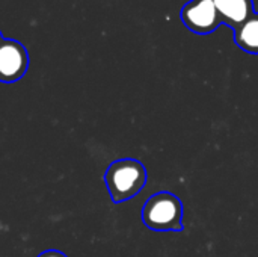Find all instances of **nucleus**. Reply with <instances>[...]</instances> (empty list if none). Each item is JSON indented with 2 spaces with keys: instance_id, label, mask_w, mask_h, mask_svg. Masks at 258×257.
Wrapping results in <instances>:
<instances>
[{
  "instance_id": "nucleus-1",
  "label": "nucleus",
  "mask_w": 258,
  "mask_h": 257,
  "mask_svg": "<svg viewBox=\"0 0 258 257\" xmlns=\"http://www.w3.org/2000/svg\"><path fill=\"white\" fill-rule=\"evenodd\" d=\"M104 182L113 203H122L138 195L147 183V170L138 159H118L104 173Z\"/></svg>"
},
{
  "instance_id": "nucleus-2",
  "label": "nucleus",
  "mask_w": 258,
  "mask_h": 257,
  "mask_svg": "<svg viewBox=\"0 0 258 257\" xmlns=\"http://www.w3.org/2000/svg\"><path fill=\"white\" fill-rule=\"evenodd\" d=\"M183 212L181 200L171 192L162 191L145 201L142 221L154 232H181Z\"/></svg>"
},
{
  "instance_id": "nucleus-3",
  "label": "nucleus",
  "mask_w": 258,
  "mask_h": 257,
  "mask_svg": "<svg viewBox=\"0 0 258 257\" xmlns=\"http://www.w3.org/2000/svg\"><path fill=\"white\" fill-rule=\"evenodd\" d=\"M181 21L189 30L198 35H207L222 23L213 0H190L181 9Z\"/></svg>"
},
{
  "instance_id": "nucleus-4",
  "label": "nucleus",
  "mask_w": 258,
  "mask_h": 257,
  "mask_svg": "<svg viewBox=\"0 0 258 257\" xmlns=\"http://www.w3.org/2000/svg\"><path fill=\"white\" fill-rule=\"evenodd\" d=\"M29 68V55L23 44L15 39L0 42V82L12 83L20 80Z\"/></svg>"
},
{
  "instance_id": "nucleus-5",
  "label": "nucleus",
  "mask_w": 258,
  "mask_h": 257,
  "mask_svg": "<svg viewBox=\"0 0 258 257\" xmlns=\"http://www.w3.org/2000/svg\"><path fill=\"white\" fill-rule=\"evenodd\" d=\"M222 23L236 30L254 14L252 0H213Z\"/></svg>"
},
{
  "instance_id": "nucleus-6",
  "label": "nucleus",
  "mask_w": 258,
  "mask_h": 257,
  "mask_svg": "<svg viewBox=\"0 0 258 257\" xmlns=\"http://www.w3.org/2000/svg\"><path fill=\"white\" fill-rule=\"evenodd\" d=\"M234 41L242 50L258 55V14L254 12L234 30Z\"/></svg>"
},
{
  "instance_id": "nucleus-7",
  "label": "nucleus",
  "mask_w": 258,
  "mask_h": 257,
  "mask_svg": "<svg viewBox=\"0 0 258 257\" xmlns=\"http://www.w3.org/2000/svg\"><path fill=\"white\" fill-rule=\"evenodd\" d=\"M38 257H68L67 254H63L62 251H57V250H47V251H42Z\"/></svg>"
},
{
  "instance_id": "nucleus-8",
  "label": "nucleus",
  "mask_w": 258,
  "mask_h": 257,
  "mask_svg": "<svg viewBox=\"0 0 258 257\" xmlns=\"http://www.w3.org/2000/svg\"><path fill=\"white\" fill-rule=\"evenodd\" d=\"M3 41V36H2V32H0V42Z\"/></svg>"
}]
</instances>
